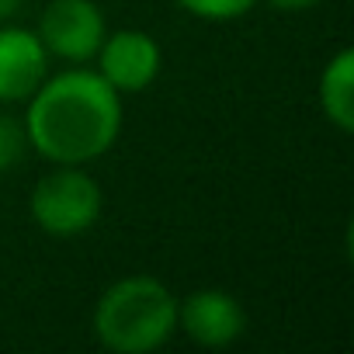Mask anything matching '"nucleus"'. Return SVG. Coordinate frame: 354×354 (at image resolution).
<instances>
[{"mask_svg":"<svg viewBox=\"0 0 354 354\" xmlns=\"http://www.w3.org/2000/svg\"><path fill=\"white\" fill-rule=\"evenodd\" d=\"M97 63H101L97 73L118 94H136L156 80L163 59H160V46L153 35L136 32V28H122L115 35H104V42L97 49Z\"/></svg>","mask_w":354,"mask_h":354,"instance_id":"nucleus-5","label":"nucleus"},{"mask_svg":"<svg viewBox=\"0 0 354 354\" xmlns=\"http://www.w3.org/2000/svg\"><path fill=\"white\" fill-rule=\"evenodd\" d=\"M21 4H25V0H0V21L15 18V15L21 11Z\"/></svg>","mask_w":354,"mask_h":354,"instance_id":"nucleus-12","label":"nucleus"},{"mask_svg":"<svg viewBox=\"0 0 354 354\" xmlns=\"http://www.w3.org/2000/svg\"><path fill=\"white\" fill-rule=\"evenodd\" d=\"M122 132V101L118 91L91 70H66L46 77L42 87L28 97L25 136L28 146L53 160L84 167L104 156Z\"/></svg>","mask_w":354,"mask_h":354,"instance_id":"nucleus-1","label":"nucleus"},{"mask_svg":"<svg viewBox=\"0 0 354 354\" xmlns=\"http://www.w3.org/2000/svg\"><path fill=\"white\" fill-rule=\"evenodd\" d=\"M49 77V49L39 32L4 25L0 28V104L28 101Z\"/></svg>","mask_w":354,"mask_h":354,"instance_id":"nucleus-7","label":"nucleus"},{"mask_svg":"<svg viewBox=\"0 0 354 354\" xmlns=\"http://www.w3.org/2000/svg\"><path fill=\"white\" fill-rule=\"evenodd\" d=\"M177 4L202 21H233V18L247 15L257 0H177Z\"/></svg>","mask_w":354,"mask_h":354,"instance_id":"nucleus-9","label":"nucleus"},{"mask_svg":"<svg viewBox=\"0 0 354 354\" xmlns=\"http://www.w3.org/2000/svg\"><path fill=\"white\" fill-rule=\"evenodd\" d=\"M177 330V299L153 274L115 281L94 306V337L115 354H149Z\"/></svg>","mask_w":354,"mask_h":354,"instance_id":"nucleus-2","label":"nucleus"},{"mask_svg":"<svg viewBox=\"0 0 354 354\" xmlns=\"http://www.w3.org/2000/svg\"><path fill=\"white\" fill-rule=\"evenodd\" d=\"M319 108L337 132L354 129V53L340 49L319 77Z\"/></svg>","mask_w":354,"mask_h":354,"instance_id":"nucleus-8","label":"nucleus"},{"mask_svg":"<svg viewBox=\"0 0 354 354\" xmlns=\"http://www.w3.org/2000/svg\"><path fill=\"white\" fill-rule=\"evenodd\" d=\"M271 8H278V11H309V8H316L319 0H268Z\"/></svg>","mask_w":354,"mask_h":354,"instance_id":"nucleus-11","label":"nucleus"},{"mask_svg":"<svg viewBox=\"0 0 354 354\" xmlns=\"http://www.w3.org/2000/svg\"><path fill=\"white\" fill-rule=\"evenodd\" d=\"M177 326L202 347H230L247 330V313L230 292L198 288L177 302Z\"/></svg>","mask_w":354,"mask_h":354,"instance_id":"nucleus-6","label":"nucleus"},{"mask_svg":"<svg viewBox=\"0 0 354 354\" xmlns=\"http://www.w3.org/2000/svg\"><path fill=\"white\" fill-rule=\"evenodd\" d=\"M104 15L94 0H49L39 21V39L53 56L87 63L104 42Z\"/></svg>","mask_w":354,"mask_h":354,"instance_id":"nucleus-4","label":"nucleus"},{"mask_svg":"<svg viewBox=\"0 0 354 354\" xmlns=\"http://www.w3.org/2000/svg\"><path fill=\"white\" fill-rule=\"evenodd\" d=\"M28 146V136H25V122H18L15 115L0 111V170H8L21 160Z\"/></svg>","mask_w":354,"mask_h":354,"instance_id":"nucleus-10","label":"nucleus"},{"mask_svg":"<svg viewBox=\"0 0 354 354\" xmlns=\"http://www.w3.org/2000/svg\"><path fill=\"white\" fill-rule=\"evenodd\" d=\"M104 209V195L97 181L70 163H56L32 192V219L49 236H80L87 233Z\"/></svg>","mask_w":354,"mask_h":354,"instance_id":"nucleus-3","label":"nucleus"}]
</instances>
